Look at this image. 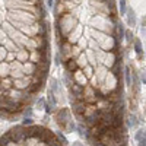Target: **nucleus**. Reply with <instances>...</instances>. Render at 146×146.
<instances>
[{"label":"nucleus","mask_w":146,"mask_h":146,"mask_svg":"<svg viewBox=\"0 0 146 146\" xmlns=\"http://www.w3.org/2000/svg\"><path fill=\"white\" fill-rule=\"evenodd\" d=\"M69 120H72V114L67 108H60L56 113V121L63 130L66 129V124L69 123Z\"/></svg>","instance_id":"f257e3e1"},{"label":"nucleus","mask_w":146,"mask_h":146,"mask_svg":"<svg viewBox=\"0 0 146 146\" xmlns=\"http://www.w3.org/2000/svg\"><path fill=\"white\" fill-rule=\"evenodd\" d=\"M72 76H73V82L78 83V85H80V86H86V85H88V78L85 76V73H83L80 69H78V70L73 72Z\"/></svg>","instance_id":"f03ea898"},{"label":"nucleus","mask_w":146,"mask_h":146,"mask_svg":"<svg viewBox=\"0 0 146 146\" xmlns=\"http://www.w3.org/2000/svg\"><path fill=\"white\" fill-rule=\"evenodd\" d=\"M36 69H38L36 63H32L31 60H27V62L22 63V72H23V75H27V76L35 75V73H36Z\"/></svg>","instance_id":"7ed1b4c3"},{"label":"nucleus","mask_w":146,"mask_h":146,"mask_svg":"<svg viewBox=\"0 0 146 146\" xmlns=\"http://www.w3.org/2000/svg\"><path fill=\"white\" fill-rule=\"evenodd\" d=\"M9 78V62H0V79Z\"/></svg>","instance_id":"20e7f679"},{"label":"nucleus","mask_w":146,"mask_h":146,"mask_svg":"<svg viewBox=\"0 0 146 146\" xmlns=\"http://www.w3.org/2000/svg\"><path fill=\"white\" fill-rule=\"evenodd\" d=\"M28 58H29V53H28L27 50H23V48H19V50L16 51V60H18V62L23 63V62H27Z\"/></svg>","instance_id":"39448f33"},{"label":"nucleus","mask_w":146,"mask_h":146,"mask_svg":"<svg viewBox=\"0 0 146 146\" xmlns=\"http://www.w3.org/2000/svg\"><path fill=\"white\" fill-rule=\"evenodd\" d=\"M136 140L139 142V146H145V129H139L136 131Z\"/></svg>","instance_id":"423d86ee"},{"label":"nucleus","mask_w":146,"mask_h":146,"mask_svg":"<svg viewBox=\"0 0 146 146\" xmlns=\"http://www.w3.org/2000/svg\"><path fill=\"white\" fill-rule=\"evenodd\" d=\"M9 142H10V137H9L7 133H5V135L0 136V146H6Z\"/></svg>","instance_id":"0eeeda50"},{"label":"nucleus","mask_w":146,"mask_h":146,"mask_svg":"<svg viewBox=\"0 0 146 146\" xmlns=\"http://www.w3.org/2000/svg\"><path fill=\"white\" fill-rule=\"evenodd\" d=\"M129 23L131 27H135V23H136V16H135V12L133 10H129Z\"/></svg>","instance_id":"6e6552de"},{"label":"nucleus","mask_w":146,"mask_h":146,"mask_svg":"<svg viewBox=\"0 0 146 146\" xmlns=\"http://www.w3.org/2000/svg\"><path fill=\"white\" fill-rule=\"evenodd\" d=\"M127 7H126V0H120V13L121 15H126Z\"/></svg>","instance_id":"1a4fd4ad"},{"label":"nucleus","mask_w":146,"mask_h":146,"mask_svg":"<svg viewBox=\"0 0 146 146\" xmlns=\"http://www.w3.org/2000/svg\"><path fill=\"white\" fill-rule=\"evenodd\" d=\"M135 47H136L137 54L140 56V54H142V48H140V41H139V40H136V41H135Z\"/></svg>","instance_id":"9d476101"},{"label":"nucleus","mask_w":146,"mask_h":146,"mask_svg":"<svg viewBox=\"0 0 146 146\" xmlns=\"http://www.w3.org/2000/svg\"><path fill=\"white\" fill-rule=\"evenodd\" d=\"M136 123H137L136 117H135V115H130V121H129V124H130L131 127H135V126H136Z\"/></svg>","instance_id":"9b49d317"},{"label":"nucleus","mask_w":146,"mask_h":146,"mask_svg":"<svg viewBox=\"0 0 146 146\" xmlns=\"http://www.w3.org/2000/svg\"><path fill=\"white\" fill-rule=\"evenodd\" d=\"M22 126H32V118H25V120H23L22 121Z\"/></svg>","instance_id":"f8f14e48"},{"label":"nucleus","mask_w":146,"mask_h":146,"mask_svg":"<svg viewBox=\"0 0 146 146\" xmlns=\"http://www.w3.org/2000/svg\"><path fill=\"white\" fill-rule=\"evenodd\" d=\"M126 36H127V40H129V41H131V38H133L131 34H130V31H127V32H126Z\"/></svg>","instance_id":"ddd939ff"},{"label":"nucleus","mask_w":146,"mask_h":146,"mask_svg":"<svg viewBox=\"0 0 146 146\" xmlns=\"http://www.w3.org/2000/svg\"><path fill=\"white\" fill-rule=\"evenodd\" d=\"M75 146H82V145H80L79 142H76V143H75Z\"/></svg>","instance_id":"4468645a"},{"label":"nucleus","mask_w":146,"mask_h":146,"mask_svg":"<svg viewBox=\"0 0 146 146\" xmlns=\"http://www.w3.org/2000/svg\"><path fill=\"white\" fill-rule=\"evenodd\" d=\"M0 89H2V85H0Z\"/></svg>","instance_id":"2eb2a0df"}]
</instances>
